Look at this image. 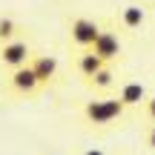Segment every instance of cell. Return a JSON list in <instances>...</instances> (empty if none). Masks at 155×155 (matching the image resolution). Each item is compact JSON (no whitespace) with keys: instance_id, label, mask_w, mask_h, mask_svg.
I'll use <instances>...</instances> for the list:
<instances>
[{"instance_id":"6da1fadb","label":"cell","mask_w":155,"mask_h":155,"mask_svg":"<svg viewBox=\"0 0 155 155\" xmlns=\"http://www.w3.org/2000/svg\"><path fill=\"white\" fill-rule=\"evenodd\" d=\"M124 112H127V106H124L118 98H95V101H86V106H83L86 121L95 124V127H109V124H115Z\"/></svg>"},{"instance_id":"7a4b0ae2","label":"cell","mask_w":155,"mask_h":155,"mask_svg":"<svg viewBox=\"0 0 155 155\" xmlns=\"http://www.w3.org/2000/svg\"><path fill=\"white\" fill-rule=\"evenodd\" d=\"M98 32H101V26L92 20V17H75L72 20V26H69V40L78 46V49H92V43H95V38H98Z\"/></svg>"},{"instance_id":"3957f363","label":"cell","mask_w":155,"mask_h":155,"mask_svg":"<svg viewBox=\"0 0 155 155\" xmlns=\"http://www.w3.org/2000/svg\"><path fill=\"white\" fill-rule=\"evenodd\" d=\"M29 58H32V46L26 43V40H9V43H0V63L9 69H20L29 63Z\"/></svg>"},{"instance_id":"277c9868","label":"cell","mask_w":155,"mask_h":155,"mask_svg":"<svg viewBox=\"0 0 155 155\" xmlns=\"http://www.w3.org/2000/svg\"><path fill=\"white\" fill-rule=\"evenodd\" d=\"M89 52H92L95 58H101L104 63H109V61H115V58H121V38H118L115 32H109V29H101Z\"/></svg>"},{"instance_id":"5b68a950","label":"cell","mask_w":155,"mask_h":155,"mask_svg":"<svg viewBox=\"0 0 155 155\" xmlns=\"http://www.w3.org/2000/svg\"><path fill=\"white\" fill-rule=\"evenodd\" d=\"M9 86L15 89V92H20V95H35L38 92V78H35V72L29 69V63L26 66H20V69H12V78H9Z\"/></svg>"},{"instance_id":"8992f818","label":"cell","mask_w":155,"mask_h":155,"mask_svg":"<svg viewBox=\"0 0 155 155\" xmlns=\"http://www.w3.org/2000/svg\"><path fill=\"white\" fill-rule=\"evenodd\" d=\"M29 69L35 72L38 83H52V81H55V75H58V58H52V55H38V58H32Z\"/></svg>"},{"instance_id":"52a82bcc","label":"cell","mask_w":155,"mask_h":155,"mask_svg":"<svg viewBox=\"0 0 155 155\" xmlns=\"http://www.w3.org/2000/svg\"><path fill=\"white\" fill-rule=\"evenodd\" d=\"M118 101H121L124 106H138V104H144V101H147V86H144V83H138V81L124 83L121 92H118Z\"/></svg>"},{"instance_id":"ba28073f","label":"cell","mask_w":155,"mask_h":155,"mask_svg":"<svg viewBox=\"0 0 155 155\" xmlns=\"http://www.w3.org/2000/svg\"><path fill=\"white\" fill-rule=\"evenodd\" d=\"M144 20H147L144 6L129 3V6H124V9H121V26L124 29H141V26H144Z\"/></svg>"},{"instance_id":"9c48e42d","label":"cell","mask_w":155,"mask_h":155,"mask_svg":"<svg viewBox=\"0 0 155 155\" xmlns=\"http://www.w3.org/2000/svg\"><path fill=\"white\" fill-rule=\"evenodd\" d=\"M75 66H78V72H81L83 78H92L101 66H106V63L101 61V58H95L92 52L86 49V52H81V55H78V63H75Z\"/></svg>"},{"instance_id":"30bf717a","label":"cell","mask_w":155,"mask_h":155,"mask_svg":"<svg viewBox=\"0 0 155 155\" xmlns=\"http://www.w3.org/2000/svg\"><path fill=\"white\" fill-rule=\"evenodd\" d=\"M89 83H92L95 89H109L112 83H115V72H112L109 66H101L98 72H95L92 78H89Z\"/></svg>"},{"instance_id":"8fae6325","label":"cell","mask_w":155,"mask_h":155,"mask_svg":"<svg viewBox=\"0 0 155 155\" xmlns=\"http://www.w3.org/2000/svg\"><path fill=\"white\" fill-rule=\"evenodd\" d=\"M17 32H20L17 20H12V17H0V43H9V40H15Z\"/></svg>"},{"instance_id":"7c38bea8","label":"cell","mask_w":155,"mask_h":155,"mask_svg":"<svg viewBox=\"0 0 155 155\" xmlns=\"http://www.w3.org/2000/svg\"><path fill=\"white\" fill-rule=\"evenodd\" d=\"M144 112H147V118H150V121H155V95H147V101H144Z\"/></svg>"},{"instance_id":"4fadbf2b","label":"cell","mask_w":155,"mask_h":155,"mask_svg":"<svg viewBox=\"0 0 155 155\" xmlns=\"http://www.w3.org/2000/svg\"><path fill=\"white\" fill-rule=\"evenodd\" d=\"M144 141H147V147H150V150H155V127H150V129H147Z\"/></svg>"},{"instance_id":"5bb4252c","label":"cell","mask_w":155,"mask_h":155,"mask_svg":"<svg viewBox=\"0 0 155 155\" xmlns=\"http://www.w3.org/2000/svg\"><path fill=\"white\" fill-rule=\"evenodd\" d=\"M81 155H106V152H104V150H98V147H92V150H83Z\"/></svg>"},{"instance_id":"9a60e30c","label":"cell","mask_w":155,"mask_h":155,"mask_svg":"<svg viewBox=\"0 0 155 155\" xmlns=\"http://www.w3.org/2000/svg\"><path fill=\"white\" fill-rule=\"evenodd\" d=\"M152 3H155V0H152Z\"/></svg>"}]
</instances>
